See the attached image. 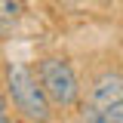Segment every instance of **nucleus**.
I'll return each instance as SVG.
<instances>
[{"label": "nucleus", "mask_w": 123, "mask_h": 123, "mask_svg": "<svg viewBox=\"0 0 123 123\" xmlns=\"http://www.w3.org/2000/svg\"><path fill=\"white\" fill-rule=\"evenodd\" d=\"M6 89H9V98H12V105L34 123H46L52 117V102L46 98L43 86H40V80L37 74L25 68V65H6Z\"/></svg>", "instance_id": "obj_1"}, {"label": "nucleus", "mask_w": 123, "mask_h": 123, "mask_svg": "<svg viewBox=\"0 0 123 123\" xmlns=\"http://www.w3.org/2000/svg\"><path fill=\"white\" fill-rule=\"evenodd\" d=\"M37 80L43 86L46 98L59 108H71L80 98V83H77L74 68L65 59H43L37 68Z\"/></svg>", "instance_id": "obj_2"}, {"label": "nucleus", "mask_w": 123, "mask_h": 123, "mask_svg": "<svg viewBox=\"0 0 123 123\" xmlns=\"http://www.w3.org/2000/svg\"><path fill=\"white\" fill-rule=\"evenodd\" d=\"M86 105H92V108L123 105V74L120 71H102V74L89 83Z\"/></svg>", "instance_id": "obj_3"}, {"label": "nucleus", "mask_w": 123, "mask_h": 123, "mask_svg": "<svg viewBox=\"0 0 123 123\" xmlns=\"http://www.w3.org/2000/svg\"><path fill=\"white\" fill-rule=\"evenodd\" d=\"M80 123H123V105H108V108L86 105L80 114Z\"/></svg>", "instance_id": "obj_4"}, {"label": "nucleus", "mask_w": 123, "mask_h": 123, "mask_svg": "<svg viewBox=\"0 0 123 123\" xmlns=\"http://www.w3.org/2000/svg\"><path fill=\"white\" fill-rule=\"evenodd\" d=\"M22 9H25L22 0H0V31L3 34L15 28V22L22 18Z\"/></svg>", "instance_id": "obj_5"}, {"label": "nucleus", "mask_w": 123, "mask_h": 123, "mask_svg": "<svg viewBox=\"0 0 123 123\" xmlns=\"http://www.w3.org/2000/svg\"><path fill=\"white\" fill-rule=\"evenodd\" d=\"M3 111H6V98H3V92H0V117H3Z\"/></svg>", "instance_id": "obj_6"}, {"label": "nucleus", "mask_w": 123, "mask_h": 123, "mask_svg": "<svg viewBox=\"0 0 123 123\" xmlns=\"http://www.w3.org/2000/svg\"><path fill=\"white\" fill-rule=\"evenodd\" d=\"M0 123H9V120H6V117H0Z\"/></svg>", "instance_id": "obj_7"}, {"label": "nucleus", "mask_w": 123, "mask_h": 123, "mask_svg": "<svg viewBox=\"0 0 123 123\" xmlns=\"http://www.w3.org/2000/svg\"><path fill=\"white\" fill-rule=\"evenodd\" d=\"M62 3H74V0H62Z\"/></svg>", "instance_id": "obj_8"}]
</instances>
